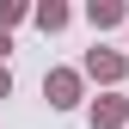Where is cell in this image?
Here are the masks:
<instances>
[{
	"label": "cell",
	"mask_w": 129,
	"mask_h": 129,
	"mask_svg": "<svg viewBox=\"0 0 129 129\" xmlns=\"http://www.w3.org/2000/svg\"><path fill=\"white\" fill-rule=\"evenodd\" d=\"M80 92H86V74H80V68H49V74H43V99H49V111H74Z\"/></svg>",
	"instance_id": "cell-1"
},
{
	"label": "cell",
	"mask_w": 129,
	"mask_h": 129,
	"mask_svg": "<svg viewBox=\"0 0 129 129\" xmlns=\"http://www.w3.org/2000/svg\"><path fill=\"white\" fill-rule=\"evenodd\" d=\"M80 74H86V80H99V86H123V74H129V55H123V49H86Z\"/></svg>",
	"instance_id": "cell-2"
},
{
	"label": "cell",
	"mask_w": 129,
	"mask_h": 129,
	"mask_svg": "<svg viewBox=\"0 0 129 129\" xmlns=\"http://www.w3.org/2000/svg\"><path fill=\"white\" fill-rule=\"evenodd\" d=\"M86 123H92V129H129V99H123V92L92 99V105H86Z\"/></svg>",
	"instance_id": "cell-3"
},
{
	"label": "cell",
	"mask_w": 129,
	"mask_h": 129,
	"mask_svg": "<svg viewBox=\"0 0 129 129\" xmlns=\"http://www.w3.org/2000/svg\"><path fill=\"white\" fill-rule=\"evenodd\" d=\"M86 25L92 31H129V6H123V0H92V6H86Z\"/></svg>",
	"instance_id": "cell-4"
},
{
	"label": "cell",
	"mask_w": 129,
	"mask_h": 129,
	"mask_svg": "<svg viewBox=\"0 0 129 129\" xmlns=\"http://www.w3.org/2000/svg\"><path fill=\"white\" fill-rule=\"evenodd\" d=\"M68 19H74V12L61 6V0H43V6H31V25H37L43 37H49V31H68Z\"/></svg>",
	"instance_id": "cell-5"
},
{
	"label": "cell",
	"mask_w": 129,
	"mask_h": 129,
	"mask_svg": "<svg viewBox=\"0 0 129 129\" xmlns=\"http://www.w3.org/2000/svg\"><path fill=\"white\" fill-rule=\"evenodd\" d=\"M25 19H31L25 0H0V31H12V25H25Z\"/></svg>",
	"instance_id": "cell-6"
},
{
	"label": "cell",
	"mask_w": 129,
	"mask_h": 129,
	"mask_svg": "<svg viewBox=\"0 0 129 129\" xmlns=\"http://www.w3.org/2000/svg\"><path fill=\"white\" fill-rule=\"evenodd\" d=\"M6 55H12V37H6V31H0V68H6Z\"/></svg>",
	"instance_id": "cell-7"
},
{
	"label": "cell",
	"mask_w": 129,
	"mask_h": 129,
	"mask_svg": "<svg viewBox=\"0 0 129 129\" xmlns=\"http://www.w3.org/2000/svg\"><path fill=\"white\" fill-rule=\"evenodd\" d=\"M6 92H12V74H6V68H0V99H6Z\"/></svg>",
	"instance_id": "cell-8"
}]
</instances>
